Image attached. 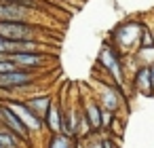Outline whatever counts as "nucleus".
<instances>
[{
	"mask_svg": "<svg viewBox=\"0 0 154 148\" xmlns=\"http://www.w3.org/2000/svg\"><path fill=\"white\" fill-rule=\"evenodd\" d=\"M55 30L38 24H19V21H0V38L5 40H40L59 45L55 40Z\"/></svg>",
	"mask_w": 154,
	"mask_h": 148,
	"instance_id": "1",
	"label": "nucleus"
},
{
	"mask_svg": "<svg viewBox=\"0 0 154 148\" xmlns=\"http://www.w3.org/2000/svg\"><path fill=\"white\" fill-rule=\"evenodd\" d=\"M47 13L42 7L26 5L19 0H0V21H19V24H38L47 26Z\"/></svg>",
	"mask_w": 154,
	"mask_h": 148,
	"instance_id": "2",
	"label": "nucleus"
},
{
	"mask_svg": "<svg viewBox=\"0 0 154 148\" xmlns=\"http://www.w3.org/2000/svg\"><path fill=\"white\" fill-rule=\"evenodd\" d=\"M141 30H143L141 19H125V21H120V24L114 26V30L110 32L108 43H110L120 55L133 53V51L137 49V45H139Z\"/></svg>",
	"mask_w": 154,
	"mask_h": 148,
	"instance_id": "3",
	"label": "nucleus"
},
{
	"mask_svg": "<svg viewBox=\"0 0 154 148\" xmlns=\"http://www.w3.org/2000/svg\"><path fill=\"white\" fill-rule=\"evenodd\" d=\"M95 68L106 74V78H103L106 83H112V85H116L118 89H122V87L127 85L125 74H122V55H120L108 40L101 45V49H99V53H97Z\"/></svg>",
	"mask_w": 154,
	"mask_h": 148,
	"instance_id": "4",
	"label": "nucleus"
},
{
	"mask_svg": "<svg viewBox=\"0 0 154 148\" xmlns=\"http://www.w3.org/2000/svg\"><path fill=\"white\" fill-rule=\"evenodd\" d=\"M40 80V72H28V70H15V72H2L0 74V91L19 93L28 91L30 87H36Z\"/></svg>",
	"mask_w": 154,
	"mask_h": 148,
	"instance_id": "5",
	"label": "nucleus"
},
{
	"mask_svg": "<svg viewBox=\"0 0 154 148\" xmlns=\"http://www.w3.org/2000/svg\"><path fill=\"white\" fill-rule=\"evenodd\" d=\"M95 102L101 106V110H110L116 114L125 106V95H122V89H118L116 85L97 80L95 83Z\"/></svg>",
	"mask_w": 154,
	"mask_h": 148,
	"instance_id": "6",
	"label": "nucleus"
},
{
	"mask_svg": "<svg viewBox=\"0 0 154 148\" xmlns=\"http://www.w3.org/2000/svg\"><path fill=\"white\" fill-rule=\"evenodd\" d=\"M9 59L19 70H28V72H42L45 68L55 64V55H47V53H9Z\"/></svg>",
	"mask_w": 154,
	"mask_h": 148,
	"instance_id": "7",
	"label": "nucleus"
},
{
	"mask_svg": "<svg viewBox=\"0 0 154 148\" xmlns=\"http://www.w3.org/2000/svg\"><path fill=\"white\" fill-rule=\"evenodd\" d=\"M0 125H2L5 129H9L15 137H19V140H30V131L23 127V123L15 116V112L5 104V102H0Z\"/></svg>",
	"mask_w": 154,
	"mask_h": 148,
	"instance_id": "8",
	"label": "nucleus"
},
{
	"mask_svg": "<svg viewBox=\"0 0 154 148\" xmlns=\"http://www.w3.org/2000/svg\"><path fill=\"white\" fill-rule=\"evenodd\" d=\"M5 104H7L13 112H15V116L23 123V127H26L30 133L42 131V127H45V125H42V121H40V118H36V116H34V114L26 108V104H23L21 99H9V102H5Z\"/></svg>",
	"mask_w": 154,
	"mask_h": 148,
	"instance_id": "9",
	"label": "nucleus"
},
{
	"mask_svg": "<svg viewBox=\"0 0 154 148\" xmlns=\"http://www.w3.org/2000/svg\"><path fill=\"white\" fill-rule=\"evenodd\" d=\"M82 116H85V123L87 127L91 129V133H97L101 129V106L95 102V97H89L82 102Z\"/></svg>",
	"mask_w": 154,
	"mask_h": 148,
	"instance_id": "10",
	"label": "nucleus"
},
{
	"mask_svg": "<svg viewBox=\"0 0 154 148\" xmlns=\"http://www.w3.org/2000/svg\"><path fill=\"white\" fill-rule=\"evenodd\" d=\"M131 87L135 89V93L139 95H146V97H152L154 95V89H152V80H150V70L148 66H137V70L133 72L131 76Z\"/></svg>",
	"mask_w": 154,
	"mask_h": 148,
	"instance_id": "11",
	"label": "nucleus"
},
{
	"mask_svg": "<svg viewBox=\"0 0 154 148\" xmlns=\"http://www.w3.org/2000/svg\"><path fill=\"white\" fill-rule=\"evenodd\" d=\"M23 104H26V108L36 116V118H45V114H47V110H49V104L53 102V97L49 95V93H34V95H30V97H26V99H21Z\"/></svg>",
	"mask_w": 154,
	"mask_h": 148,
	"instance_id": "12",
	"label": "nucleus"
},
{
	"mask_svg": "<svg viewBox=\"0 0 154 148\" xmlns=\"http://www.w3.org/2000/svg\"><path fill=\"white\" fill-rule=\"evenodd\" d=\"M42 125L51 131V133H59V127H61V104L59 102H51L49 104V110L42 118Z\"/></svg>",
	"mask_w": 154,
	"mask_h": 148,
	"instance_id": "13",
	"label": "nucleus"
},
{
	"mask_svg": "<svg viewBox=\"0 0 154 148\" xmlns=\"http://www.w3.org/2000/svg\"><path fill=\"white\" fill-rule=\"evenodd\" d=\"M133 55H135L139 66H152L154 64V45L152 47H137L133 51Z\"/></svg>",
	"mask_w": 154,
	"mask_h": 148,
	"instance_id": "14",
	"label": "nucleus"
},
{
	"mask_svg": "<svg viewBox=\"0 0 154 148\" xmlns=\"http://www.w3.org/2000/svg\"><path fill=\"white\" fill-rule=\"evenodd\" d=\"M0 148H21V140L0 125Z\"/></svg>",
	"mask_w": 154,
	"mask_h": 148,
	"instance_id": "15",
	"label": "nucleus"
},
{
	"mask_svg": "<svg viewBox=\"0 0 154 148\" xmlns=\"http://www.w3.org/2000/svg\"><path fill=\"white\" fill-rule=\"evenodd\" d=\"M49 148H76V142H74V137H68L63 133H53Z\"/></svg>",
	"mask_w": 154,
	"mask_h": 148,
	"instance_id": "16",
	"label": "nucleus"
},
{
	"mask_svg": "<svg viewBox=\"0 0 154 148\" xmlns=\"http://www.w3.org/2000/svg\"><path fill=\"white\" fill-rule=\"evenodd\" d=\"M154 45V40H152V34H150V30L143 26V30H141V36H139V45L137 47H152Z\"/></svg>",
	"mask_w": 154,
	"mask_h": 148,
	"instance_id": "17",
	"label": "nucleus"
},
{
	"mask_svg": "<svg viewBox=\"0 0 154 148\" xmlns=\"http://www.w3.org/2000/svg\"><path fill=\"white\" fill-rule=\"evenodd\" d=\"M141 24L150 30V34H152V40H154V11H150V13H146L143 15V19H141Z\"/></svg>",
	"mask_w": 154,
	"mask_h": 148,
	"instance_id": "18",
	"label": "nucleus"
},
{
	"mask_svg": "<svg viewBox=\"0 0 154 148\" xmlns=\"http://www.w3.org/2000/svg\"><path fill=\"white\" fill-rule=\"evenodd\" d=\"M89 148H103V146H101V137H99V140H93V142L89 144Z\"/></svg>",
	"mask_w": 154,
	"mask_h": 148,
	"instance_id": "19",
	"label": "nucleus"
},
{
	"mask_svg": "<svg viewBox=\"0 0 154 148\" xmlns=\"http://www.w3.org/2000/svg\"><path fill=\"white\" fill-rule=\"evenodd\" d=\"M148 70H150V80H152V89H154V64H152V66H148Z\"/></svg>",
	"mask_w": 154,
	"mask_h": 148,
	"instance_id": "20",
	"label": "nucleus"
},
{
	"mask_svg": "<svg viewBox=\"0 0 154 148\" xmlns=\"http://www.w3.org/2000/svg\"><path fill=\"white\" fill-rule=\"evenodd\" d=\"M61 2H70V0H61ZM72 2H74V0H72Z\"/></svg>",
	"mask_w": 154,
	"mask_h": 148,
	"instance_id": "21",
	"label": "nucleus"
}]
</instances>
